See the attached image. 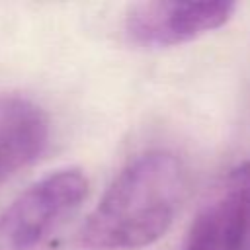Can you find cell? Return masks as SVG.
I'll use <instances>...</instances> for the list:
<instances>
[{
  "label": "cell",
  "mask_w": 250,
  "mask_h": 250,
  "mask_svg": "<svg viewBox=\"0 0 250 250\" xmlns=\"http://www.w3.org/2000/svg\"><path fill=\"white\" fill-rule=\"evenodd\" d=\"M186 195V168L170 150L133 158L107 186L80 227L84 250H139L172 225Z\"/></svg>",
  "instance_id": "cell-1"
},
{
  "label": "cell",
  "mask_w": 250,
  "mask_h": 250,
  "mask_svg": "<svg viewBox=\"0 0 250 250\" xmlns=\"http://www.w3.org/2000/svg\"><path fill=\"white\" fill-rule=\"evenodd\" d=\"M88 197L80 168H59L0 211V250H55Z\"/></svg>",
  "instance_id": "cell-2"
},
{
  "label": "cell",
  "mask_w": 250,
  "mask_h": 250,
  "mask_svg": "<svg viewBox=\"0 0 250 250\" xmlns=\"http://www.w3.org/2000/svg\"><path fill=\"white\" fill-rule=\"evenodd\" d=\"M232 2H143L125 16V35L141 47L160 49L189 43L223 27L234 14Z\"/></svg>",
  "instance_id": "cell-3"
},
{
  "label": "cell",
  "mask_w": 250,
  "mask_h": 250,
  "mask_svg": "<svg viewBox=\"0 0 250 250\" xmlns=\"http://www.w3.org/2000/svg\"><path fill=\"white\" fill-rule=\"evenodd\" d=\"M250 236V162L232 168L193 217L180 250H242Z\"/></svg>",
  "instance_id": "cell-4"
},
{
  "label": "cell",
  "mask_w": 250,
  "mask_h": 250,
  "mask_svg": "<svg viewBox=\"0 0 250 250\" xmlns=\"http://www.w3.org/2000/svg\"><path fill=\"white\" fill-rule=\"evenodd\" d=\"M49 137L51 123L39 104L18 94L0 96V188L45 152Z\"/></svg>",
  "instance_id": "cell-5"
},
{
  "label": "cell",
  "mask_w": 250,
  "mask_h": 250,
  "mask_svg": "<svg viewBox=\"0 0 250 250\" xmlns=\"http://www.w3.org/2000/svg\"><path fill=\"white\" fill-rule=\"evenodd\" d=\"M246 250H250V242H248V244H246Z\"/></svg>",
  "instance_id": "cell-6"
}]
</instances>
